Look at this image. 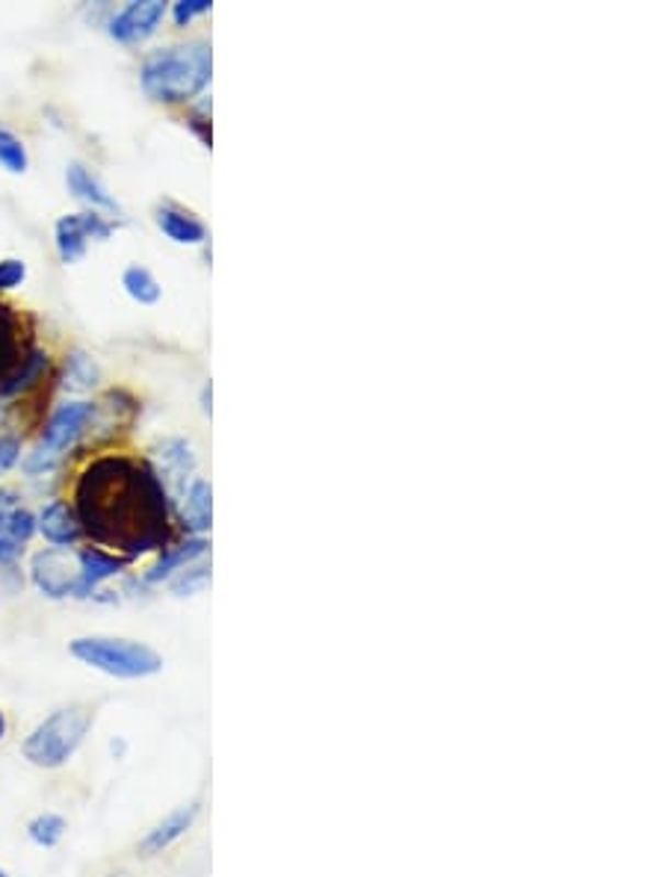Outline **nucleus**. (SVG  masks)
Segmentation results:
<instances>
[{
    "label": "nucleus",
    "mask_w": 665,
    "mask_h": 877,
    "mask_svg": "<svg viewBox=\"0 0 665 877\" xmlns=\"http://www.w3.org/2000/svg\"><path fill=\"white\" fill-rule=\"evenodd\" d=\"M71 508L92 544L127 562L164 553L172 538V503L145 458H92L75 482Z\"/></svg>",
    "instance_id": "1"
},
{
    "label": "nucleus",
    "mask_w": 665,
    "mask_h": 877,
    "mask_svg": "<svg viewBox=\"0 0 665 877\" xmlns=\"http://www.w3.org/2000/svg\"><path fill=\"white\" fill-rule=\"evenodd\" d=\"M213 48L207 38L148 50L139 66V87L157 104H190L211 87Z\"/></svg>",
    "instance_id": "2"
},
{
    "label": "nucleus",
    "mask_w": 665,
    "mask_h": 877,
    "mask_svg": "<svg viewBox=\"0 0 665 877\" xmlns=\"http://www.w3.org/2000/svg\"><path fill=\"white\" fill-rule=\"evenodd\" d=\"M68 650L78 662L116 679H145L164 671V656L143 641L83 636V639L71 641Z\"/></svg>",
    "instance_id": "3"
},
{
    "label": "nucleus",
    "mask_w": 665,
    "mask_h": 877,
    "mask_svg": "<svg viewBox=\"0 0 665 877\" xmlns=\"http://www.w3.org/2000/svg\"><path fill=\"white\" fill-rule=\"evenodd\" d=\"M95 414L98 405L87 400H68L57 405L48 423L42 426V435L33 452L21 461V470L27 476H45L50 470H57L59 461L78 447V440L83 438L89 423L95 420Z\"/></svg>",
    "instance_id": "4"
},
{
    "label": "nucleus",
    "mask_w": 665,
    "mask_h": 877,
    "mask_svg": "<svg viewBox=\"0 0 665 877\" xmlns=\"http://www.w3.org/2000/svg\"><path fill=\"white\" fill-rule=\"evenodd\" d=\"M89 727H92V712L87 706H66L57 709L54 716L42 721L33 733L21 744V754L27 763L36 768H59L66 765L71 756L78 754V747L87 739Z\"/></svg>",
    "instance_id": "5"
},
{
    "label": "nucleus",
    "mask_w": 665,
    "mask_h": 877,
    "mask_svg": "<svg viewBox=\"0 0 665 877\" xmlns=\"http://www.w3.org/2000/svg\"><path fill=\"white\" fill-rule=\"evenodd\" d=\"M113 231H116V225L106 216H101V213L83 211L59 216L57 225H54V246H57L59 260L66 267H75V263L87 258L92 239L104 243V239L113 237Z\"/></svg>",
    "instance_id": "6"
},
{
    "label": "nucleus",
    "mask_w": 665,
    "mask_h": 877,
    "mask_svg": "<svg viewBox=\"0 0 665 877\" xmlns=\"http://www.w3.org/2000/svg\"><path fill=\"white\" fill-rule=\"evenodd\" d=\"M148 464L169 494V503H174L183 487L199 476V458H195L193 443L187 438L157 440L155 447L148 449Z\"/></svg>",
    "instance_id": "7"
},
{
    "label": "nucleus",
    "mask_w": 665,
    "mask_h": 877,
    "mask_svg": "<svg viewBox=\"0 0 665 877\" xmlns=\"http://www.w3.org/2000/svg\"><path fill=\"white\" fill-rule=\"evenodd\" d=\"M30 580L50 600L75 597V588H78L80 580L78 555L59 550V547H45L30 562Z\"/></svg>",
    "instance_id": "8"
},
{
    "label": "nucleus",
    "mask_w": 665,
    "mask_h": 877,
    "mask_svg": "<svg viewBox=\"0 0 665 877\" xmlns=\"http://www.w3.org/2000/svg\"><path fill=\"white\" fill-rule=\"evenodd\" d=\"M166 12H169V7L164 0H134V3H127L125 10H119L113 19L106 21V33L119 45L136 48V45L148 42L160 30Z\"/></svg>",
    "instance_id": "9"
},
{
    "label": "nucleus",
    "mask_w": 665,
    "mask_h": 877,
    "mask_svg": "<svg viewBox=\"0 0 665 877\" xmlns=\"http://www.w3.org/2000/svg\"><path fill=\"white\" fill-rule=\"evenodd\" d=\"M33 346H36L33 331L24 323V316L7 302H0V400L15 379V372L21 370V363L33 352Z\"/></svg>",
    "instance_id": "10"
},
{
    "label": "nucleus",
    "mask_w": 665,
    "mask_h": 877,
    "mask_svg": "<svg viewBox=\"0 0 665 877\" xmlns=\"http://www.w3.org/2000/svg\"><path fill=\"white\" fill-rule=\"evenodd\" d=\"M172 515L193 538H204L213 526V487L204 476H195L172 503Z\"/></svg>",
    "instance_id": "11"
},
{
    "label": "nucleus",
    "mask_w": 665,
    "mask_h": 877,
    "mask_svg": "<svg viewBox=\"0 0 665 877\" xmlns=\"http://www.w3.org/2000/svg\"><path fill=\"white\" fill-rule=\"evenodd\" d=\"M66 187L68 192H71L80 204H87L92 213H101V216H106V213H122V204H119L116 195L106 190V183L89 169L87 162L80 160L68 162Z\"/></svg>",
    "instance_id": "12"
},
{
    "label": "nucleus",
    "mask_w": 665,
    "mask_h": 877,
    "mask_svg": "<svg viewBox=\"0 0 665 877\" xmlns=\"http://www.w3.org/2000/svg\"><path fill=\"white\" fill-rule=\"evenodd\" d=\"M155 225L174 246H204L207 225L193 211H187L178 201H160L155 207Z\"/></svg>",
    "instance_id": "13"
},
{
    "label": "nucleus",
    "mask_w": 665,
    "mask_h": 877,
    "mask_svg": "<svg viewBox=\"0 0 665 877\" xmlns=\"http://www.w3.org/2000/svg\"><path fill=\"white\" fill-rule=\"evenodd\" d=\"M78 564H80V580L78 588H75V597L87 600V597H92L106 580H113V576H119V573L125 571L131 562L116 553H106L101 547H83L78 553Z\"/></svg>",
    "instance_id": "14"
},
{
    "label": "nucleus",
    "mask_w": 665,
    "mask_h": 877,
    "mask_svg": "<svg viewBox=\"0 0 665 877\" xmlns=\"http://www.w3.org/2000/svg\"><path fill=\"white\" fill-rule=\"evenodd\" d=\"M36 532L48 544L59 547V550H68V547H75L83 538L78 515H75V508L66 499H50L48 506L42 508L40 515H36Z\"/></svg>",
    "instance_id": "15"
},
{
    "label": "nucleus",
    "mask_w": 665,
    "mask_h": 877,
    "mask_svg": "<svg viewBox=\"0 0 665 877\" xmlns=\"http://www.w3.org/2000/svg\"><path fill=\"white\" fill-rule=\"evenodd\" d=\"M204 555H207V538H193V535H190L183 544L166 547L164 553H160V559H157L155 567L145 571L143 582L145 585H160V582L172 580L174 573H181L187 564L204 559Z\"/></svg>",
    "instance_id": "16"
},
{
    "label": "nucleus",
    "mask_w": 665,
    "mask_h": 877,
    "mask_svg": "<svg viewBox=\"0 0 665 877\" xmlns=\"http://www.w3.org/2000/svg\"><path fill=\"white\" fill-rule=\"evenodd\" d=\"M33 535H36V515L24 506L10 511V517L0 526V564L19 562Z\"/></svg>",
    "instance_id": "17"
},
{
    "label": "nucleus",
    "mask_w": 665,
    "mask_h": 877,
    "mask_svg": "<svg viewBox=\"0 0 665 877\" xmlns=\"http://www.w3.org/2000/svg\"><path fill=\"white\" fill-rule=\"evenodd\" d=\"M195 816H199V803H190V807H181V810H174L172 816H166L160 824H157L148 836L143 840V845H139V851H143V857H155V854H164L169 845H174V842L181 840L187 830L193 828Z\"/></svg>",
    "instance_id": "18"
},
{
    "label": "nucleus",
    "mask_w": 665,
    "mask_h": 877,
    "mask_svg": "<svg viewBox=\"0 0 665 877\" xmlns=\"http://www.w3.org/2000/svg\"><path fill=\"white\" fill-rule=\"evenodd\" d=\"M122 286H125V293L134 299L136 305L151 307L164 299V286H160V281L155 278V272L148 267H143V263H131V267H125V272H122Z\"/></svg>",
    "instance_id": "19"
},
{
    "label": "nucleus",
    "mask_w": 665,
    "mask_h": 877,
    "mask_svg": "<svg viewBox=\"0 0 665 877\" xmlns=\"http://www.w3.org/2000/svg\"><path fill=\"white\" fill-rule=\"evenodd\" d=\"M101 382V367L95 363V358L87 352H75L66 358V375H63V391L68 393H87Z\"/></svg>",
    "instance_id": "20"
},
{
    "label": "nucleus",
    "mask_w": 665,
    "mask_h": 877,
    "mask_svg": "<svg viewBox=\"0 0 665 877\" xmlns=\"http://www.w3.org/2000/svg\"><path fill=\"white\" fill-rule=\"evenodd\" d=\"M0 169H7L10 175H24L30 169L27 145L7 124H0Z\"/></svg>",
    "instance_id": "21"
},
{
    "label": "nucleus",
    "mask_w": 665,
    "mask_h": 877,
    "mask_svg": "<svg viewBox=\"0 0 665 877\" xmlns=\"http://www.w3.org/2000/svg\"><path fill=\"white\" fill-rule=\"evenodd\" d=\"M30 840L42 845V848H54L63 836H66V819L57 812H42L27 824Z\"/></svg>",
    "instance_id": "22"
},
{
    "label": "nucleus",
    "mask_w": 665,
    "mask_h": 877,
    "mask_svg": "<svg viewBox=\"0 0 665 877\" xmlns=\"http://www.w3.org/2000/svg\"><path fill=\"white\" fill-rule=\"evenodd\" d=\"M211 585V567L207 564H187L181 573L172 576V592L174 597H193V594L204 592Z\"/></svg>",
    "instance_id": "23"
},
{
    "label": "nucleus",
    "mask_w": 665,
    "mask_h": 877,
    "mask_svg": "<svg viewBox=\"0 0 665 877\" xmlns=\"http://www.w3.org/2000/svg\"><path fill=\"white\" fill-rule=\"evenodd\" d=\"M213 10L211 0H178L172 3V21L174 27H190L195 19H202Z\"/></svg>",
    "instance_id": "24"
},
{
    "label": "nucleus",
    "mask_w": 665,
    "mask_h": 877,
    "mask_svg": "<svg viewBox=\"0 0 665 877\" xmlns=\"http://www.w3.org/2000/svg\"><path fill=\"white\" fill-rule=\"evenodd\" d=\"M27 281V263L21 258H3L0 260V293L19 290Z\"/></svg>",
    "instance_id": "25"
},
{
    "label": "nucleus",
    "mask_w": 665,
    "mask_h": 877,
    "mask_svg": "<svg viewBox=\"0 0 665 877\" xmlns=\"http://www.w3.org/2000/svg\"><path fill=\"white\" fill-rule=\"evenodd\" d=\"M21 458V438L15 435H0V476L19 464Z\"/></svg>",
    "instance_id": "26"
},
{
    "label": "nucleus",
    "mask_w": 665,
    "mask_h": 877,
    "mask_svg": "<svg viewBox=\"0 0 665 877\" xmlns=\"http://www.w3.org/2000/svg\"><path fill=\"white\" fill-rule=\"evenodd\" d=\"M211 400H213V384L207 382L202 387V411H204V414H211Z\"/></svg>",
    "instance_id": "27"
},
{
    "label": "nucleus",
    "mask_w": 665,
    "mask_h": 877,
    "mask_svg": "<svg viewBox=\"0 0 665 877\" xmlns=\"http://www.w3.org/2000/svg\"><path fill=\"white\" fill-rule=\"evenodd\" d=\"M7 730H10V721H7V716L0 712V742L7 739Z\"/></svg>",
    "instance_id": "28"
},
{
    "label": "nucleus",
    "mask_w": 665,
    "mask_h": 877,
    "mask_svg": "<svg viewBox=\"0 0 665 877\" xmlns=\"http://www.w3.org/2000/svg\"><path fill=\"white\" fill-rule=\"evenodd\" d=\"M3 417H7V414H3V405H0V426H3Z\"/></svg>",
    "instance_id": "29"
},
{
    "label": "nucleus",
    "mask_w": 665,
    "mask_h": 877,
    "mask_svg": "<svg viewBox=\"0 0 665 877\" xmlns=\"http://www.w3.org/2000/svg\"><path fill=\"white\" fill-rule=\"evenodd\" d=\"M110 877H131L127 872H119V875H110Z\"/></svg>",
    "instance_id": "30"
},
{
    "label": "nucleus",
    "mask_w": 665,
    "mask_h": 877,
    "mask_svg": "<svg viewBox=\"0 0 665 877\" xmlns=\"http://www.w3.org/2000/svg\"><path fill=\"white\" fill-rule=\"evenodd\" d=\"M0 877H10V875H7V872H3V868H0Z\"/></svg>",
    "instance_id": "31"
}]
</instances>
